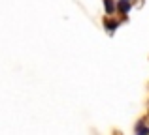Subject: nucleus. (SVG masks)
<instances>
[{
	"label": "nucleus",
	"instance_id": "obj_2",
	"mask_svg": "<svg viewBox=\"0 0 149 135\" xmlns=\"http://www.w3.org/2000/svg\"><path fill=\"white\" fill-rule=\"evenodd\" d=\"M132 10V2L130 0H119V4H117V11H119L121 15H128Z\"/></svg>",
	"mask_w": 149,
	"mask_h": 135
},
{
	"label": "nucleus",
	"instance_id": "obj_3",
	"mask_svg": "<svg viewBox=\"0 0 149 135\" xmlns=\"http://www.w3.org/2000/svg\"><path fill=\"white\" fill-rule=\"evenodd\" d=\"M134 135H149V126H147L146 118L138 120V124H136V130H134Z\"/></svg>",
	"mask_w": 149,
	"mask_h": 135
},
{
	"label": "nucleus",
	"instance_id": "obj_1",
	"mask_svg": "<svg viewBox=\"0 0 149 135\" xmlns=\"http://www.w3.org/2000/svg\"><path fill=\"white\" fill-rule=\"evenodd\" d=\"M119 25H121V23L117 21V19H111V17H106V19H104V28L108 30L109 34L115 32V30L119 28Z\"/></svg>",
	"mask_w": 149,
	"mask_h": 135
},
{
	"label": "nucleus",
	"instance_id": "obj_4",
	"mask_svg": "<svg viewBox=\"0 0 149 135\" xmlns=\"http://www.w3.org/2000/svg\"><path fill=\"white\" fill-rule=\"evenodd\" d=\"M102 4H104V10H106V13H108V17H109V15H113V13L117 11L115 0H102Z\"/></svg>",
	"mask_w": 149,
	"mask_h": 135
}]
</instances>
